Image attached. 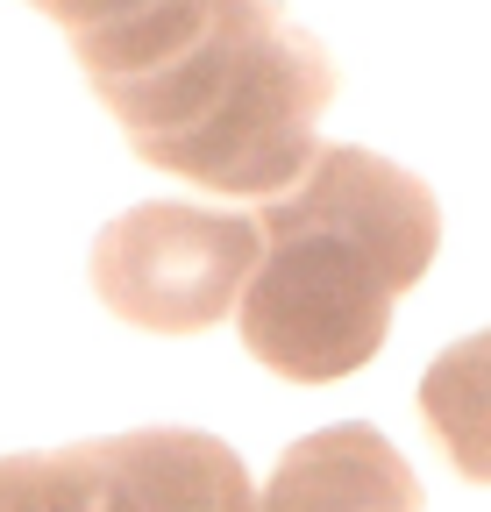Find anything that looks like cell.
I'll return each mask as SVG.
<instances>
[{
    "instance_id": "cell-1",
    "label": "cell",
    "mask_w": 491,
    "mask_h": 512,
    "mask_svg": "<svg viewBox=\"0 0 491 512\" xmlns=\"http://www.w3.org/2000/svg\"><path fill=\"white\" fill-rule=\"evenodd\" d=\"M129 150L228 200H271L321 150L335 57L278 0H136L72 36Z\"/></svg>"
},
{
    "instance_id": "cell-2",
    "label": "cell",
    "mask_w": 491,
    "mask_h": 512,
    "mask_svg": "<svg viewBox=\"0 0 491 512\" xmlns=\"http://www.w3.org/2000/svg\"><path fill=\"white\" fill-rule=\"evenodd\" d=\"M264 249L242 285V349L292 384H335L392 335V299L427 278L442 207L406 164L328 143L257 214Z\"/></svg>"
},
{
    "instance_id": "cell-3",
    "label": "cell",
    "mask_w": 491,
    "mask_h": 512,
    "mask_svg": "<svg viewBox=\"0 0 491 512\" xmlns=\"http://www.w3.org/2000/svg\"><path fill=\"white\" fill-rule=\"evenodd\" d=\"M264 228L250 214L150 200L100 228L93 242V292L114 320L143 335H200L235 313L257 271Z\"/></svg>"
},
{
    "instance_id": "cell-4",
    "label": "cell",
    "mask_w": 491,
    "mask_h": 512,
    "mask_svg": "<svg viewBox=\"0 0 491 512\" xmlns=\"http://www.w3.org/2000/svg\"><path fill=\"white\" fill-rule=\"evenodd\" d=\"M250 498L257 491L235 448L193 427H150L0 463V505H250Z\"/></svg>"
},
{
    "instance_id": "cell-5",
    "label": "cell",
    "mask_w": 491,
    "mask_h": 512,
    "mask_svg": "<svg viewBox=\"0 0 491 512\" xmlns=\"http://www.w3.org/2000/svg\"><path fill=\"white\" fill-rule=\"evenodd\" d=\"M271 505H420V484L378 427H328L285 456Z\"/></svg>"
},
{
    "instance_id": "cell-6",
    "label": "cell",
    "mask_w": 491,
    "mask_h": 512,
    "mask_svg": "<svg viewBox=\"0 0 491 512\" xmlns=\"http://www.w3.org/2000/svg\"><path fill=\"white\" fill-rule=\"evenodd\" d=\"M420 427L456 463V477L491 484V328L442 349L420 377Z\"/></svg>"
},
{
    "instance_id": "cell-7",
    "label": "cell",
    "mask_w": 491,
    "mask_h": 512,
    "mask_svg": "<svg viewBox=\"0 0 491 512\" xmlns=\"http://www.w3.org/2000/svg\"><path fill=\"white\" fill-rule=\"evenodd\" d=\"M29 8H43L57 29H93V22H114V15H129L136 8V0H29Z\"/></svg>"
}]
</instances>
